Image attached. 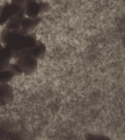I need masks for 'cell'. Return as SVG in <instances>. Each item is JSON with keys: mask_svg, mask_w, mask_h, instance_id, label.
Instances as JSON below:
<instances>
[{"mask_svg": "<svg viewBox=\"0 0 125 140\" xmlns=\"http://www.w3.org/2000/svg\"><path fill=\"white\" fill-rule=\"evenodd\" d=\"M22 8V7L11 3L5 4L0 11V26L6 24L10 18Z\"/></svg>", "mask_w": 125, "mask_h": 140, "instance_id": "3957f363", "label": "cell"}, {"mask_svg": "<svg viewBox=\"0 0 125 140\" xmlns=\"http://www.w3.org/2000/svg\"><path fill=\"white\" fill-rule=\"evenodd\" d=\"M3 45H2V44H1V43H0V49H1L2 48V47H3Z\"/></svg>", "mask_w": 125, "mask_h": 140, "instance_id": "8fae6325", "label": "cell"}, {"mask_svg": "<svg viewBox=\"0 0 125 140\" xmlns=\"http://www.w3.org/2000/svg\"><path fill=\"white\" fill-rule=\"evenodd\" d=\"M1 4H0V11H1Z\"/></svg>", "mask_w": 125, "mask_h": 140, "instance_id": "7c38bea8", "label": "cell"}, {"mask_svg": "<svg viewBox=\"0 0 125 140\" xmlns=\"http://www.w3.org/2000/svg\"><path fill=\"white\" fill-rule=\"evenodd\" d=\"M86 140H109L106 136H102V135H92L88 136Z\"/></svg>", "mask_w": 125, "mask_h": 140, "instance_id": "52a82bcc", "label": "cell"}, {"mask_svg": "<svg viewBox=\"0 0 125 140\" xmlns=\"http://www.w3.org/2000/svg\"><path fill=\"white\" fill-rule=\"evenodd\" d=\"M25 0H12L11 4L23 7L25 5Z\"/></svg>", "mask_w": 125, "mask_h": 140, "instance_id": "9c48e42d", "label": "cell"}, {"mask_svg": "<svg viewBox=\"0 0 125 140\" xmlns=\"http://www.w3.org/2000/svg\"><path fill=\"white\" fill-rule=\"evenodd\" d=\"M25 17L26 15L25 12V8L23 6L7 22L5 28L10 30L20 29L21 28L22 22Z\"/></svg>", "mask_w": 125, "mask_h": 140, "instance_id": "277c9868", "label": "cell"}, {"mask_svg": "<svg viewBox=\"0 0 125 140\" xmlns=\"http://www.w3.org/2000/svg\"><path fill=\"white\" fill-rule=\"evenodd\" d=\"M1 38L4 47L11 50L12 52L31 47L37 41L34 33H27L21 28L14 30L5 28L2 31Z\"/></svg>", "mask_w": 125, "mask_h": 140, "instance_id": "6da1fadb", "label": "cell"}, {"mask_svg": "<svg viewBox=\"0 0 125 140\" xmlns=\"http://www.w3.org/2000/svg\"><path fill=\"white\" fill-rule=\"evenodd\" d=\"M41 17L39 16L36 17H26L22 22L21 28L22 30L27 33H31L41 22Z\"/></svg>", "mask_w": 125, "mask_h": 140, "instance_id": "5b68a950", "label": "cell"}, {"mask_svg": "<svg viewBox=\"0 0 125 140\" xmlns=\"http://www.w3.org/2000/svg\"><path fill=\"white\" fill-rule=\"evenodd\" d=\"M25 15L28 17H38L41 13L39 3L37 2L27 3L24 5Z\"/></svg>", "mask_w": 125, "mask_h": 140, "instance_id": "8992f818", "label": "cell"}, {"mask_svg": "<svg viewBox=\"0 0 125 140\" xmlns=\"http://www.w3.org/2000/svg\"><path fill=\"white\" fill-rule=\"evenodd\" d=\"M39 3V6H40V9H41V13H44L46 12L50 9V7L49 3H45V2H41Z\"/></svg>", "mask_w": 125, "mask_h": 140, "instance_id": "ba28073f", "label": "cell"}, {"mask_svg": "<svg viewBox=\"0 0 125 140\" xmlns=\"http://www.w3.org/2000/svg\"><path fill=\"white\" fill-rule=\"evenodd\" d=\"M16 63L20 68L23 74L30 75L34 73L38 66V60L31 57H21L16 60Z\"/></svg>", "mask_w": 125, "mask_h": 140, "instance_id": "7a4b0ae2", "label": "cell"}, {"mask_svg": "<svg viewBox=\"0 0 125 140\" xmlns=\"http://www.w3.org/2000/svg\"><path fill=\"white\" fill-rule=\"evenodd\" d=\"M37 0H25V4H27V3H33V2H36Z\"/></svg>", "mask_w": 125, "mask_h": 140, "instance_id": "30bf717a", "label": "cell"}]
</instances>
